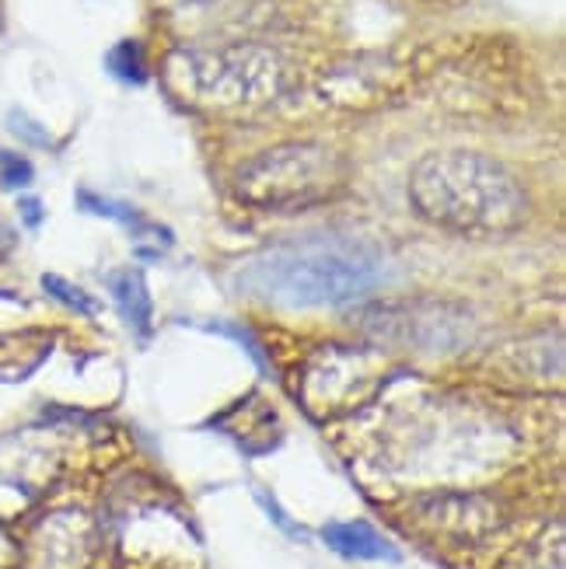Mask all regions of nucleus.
<instances>
[{
    "mask_svg": "<svg viewBox=\"0 0 566 569\" xmlns=\"http://www.w3.org/2000/svg\"><path fill=\"white\" fill-rule=\"evenodd\" d=\"M378 336L391 342H406L416 350H455V346L469 342L473 321L465 308L420 301L406 308H378Z\"/></svg>",
    "mask_w": 566,
    "mask_h": 569,
    "instance_id": "6",
    "label": "nucleus"
},
{
    "mask_svg": "<svg viewBox=\"0 0 566 569\" xmlns=\"http://www.w3.org/2000/svg\"><path fill=\"white\" fill-rule=\"evenodd\" d=\"M109 293L116 297V305L122 311V318L130 321V329L147 336L151 329V293H147V280L140 269H116V273L106 277Z\"/></svg>",
    "mask_w": 566,
    "mask_h": 569,
    "instance_id": "11",
    "label": "nucleus"
},
{
    "mask_svg": "<svg viewBox=\"0 0 566 569\" xmlns=\"http://www.w3.org/2000/svg\"><path fill=\"white\" fill-rule=\"evenodd\" d=\"M32 179H36L32 161L18 151H4V147H0V186L14 192V189L32 186Z\"/></svg>",
    "mask_w": 566,
    "mask_h": 569,
    "instance_id": "14",
    "label": "nucleus"
},
{
    "mask_svg": "<svg viewBox=\"0 0 566 569\" xmlns=\"http://www.w3.org/2000/svg\"><path fill=\"white\" fill-rule=\"evenodd\" d=\"M494 503L486 500H465V497H445V500H430L424 507V521H430L440 531H451V535H479L494 525Z\"/></svg>",
    "mask_w": 566,
    "mask_h": 569,
    "instance_id": "10",
    "label": "nucleus"
},
{
    "mask_svg": "<svg viewBox=\"0 0 566 569\" xmlns=\"http://www.w3.org/2000/svg\"><path fill=\"white\" fill-rule=\"evenodd\" d=\"M385 280L388 262L378 244L339 231L269 244L228 273L235 293L290 311L347 308L375 293Z\"/></svg>",
    "mask_w": 566,
    "mask_h": 569,
    "instance_id": "1",
    "label": "nucleus"
},
{
    "mask_svg": "<svg viewBox=\"0 0 566 569\" xmlns=\"http://www.w3.org/2000/svg\"><path fill=\"white\" fill-rule=\"evenodd\" d=\"M18 213L24 220V228H39L42 217H46V207L36 200V196H21V200H18Z\"/></svg>",
    "mask_w": 566,
    "mask_h": 569,
    "instance_id": "17",
    "label": "nucleus"
},
{
    "mask_svg": "<svg viewBox=\"0 0 566 569\" xmlns=\"http://www.w3.org/2000/svg\"><path fill=\"white\" fill-rule=\"evenodd\" d=\"M4 244H11V231H8V228H0V249H4Z\"/></svg>",
    "mask_w": 566,
    "mask_h": 569,
    "instance_id": "18",
    "label": "nucleus"
},
{
    "mask_svg": "<svg viewBox=\"0 0 566 569\" xmlns=\"http://www.w3.org/2000/svg\"><path fill=\"white\" fill-rule=\"evenodd\" d=\"M8 127H11V133H18L21 140H29V143H39V147L49 143V137L42 133V127H36L32 119H24V112H11L8 116Z\"/></svg>",
    "mask_w": 566,
    "mask_h": 569,
    "instance_id": "15",
    "label": "nucleus"
},
{
    "mask_svg": "<svg viewBox=\"0 0 566 569\" xmlns=\"http://www.w3.org/2000/svg\"><path fill=\"white\" fill-rule=\"evenodd\" d=\"M350 168L326 143H284L238 168L235 192L262 210H294L332 200Z\"/></svg>",
    "mask_w": 566,
    "mask_h": 569,
    "instance_id": "3",
    "label": "nucleus"
},
{
    "mask_svg": "<svg viewBox=\"0 0 566 569\" xmlns=\"http://www.w3.org/2000/svg\"><path fill=\"white\" fill-rule=\"evenodd\" d=\"M109 70L116 73L119 81H127V84H143L147 81V63H143V49L133 42V39H122L109 49V57H106Z\"/></svg>",
    "mask_w": 566,
    "mask_h": 569,
    "instance_id": "13",
    "label": "nucleus"
},
{
    "mask_svg": "<svg viewBox=\"0 0 566 569\" xmlns=\"http://www.w3.org/2000/svg\"><path fill=\"white\" fill-rule=\"evenodd\" d=\"M409 203L455 234H507L528 220V189L514 171L479 151H434L409 171Z\"/></svg>",
    "mask_w": 566,
    "mask_h": 569,
    "instance_id": "2",
    "label": "nucleus"
},
{
    "mask_svg": "<svg viewBox=\"0 0 566 569\" xmlns=\"http://www.w3.org/2000/svg\"><path fill=\"white\" fill-rule=\"evenodd\" d=\"M57 350V332L46 329H18L0 332V388L24 385L36 378Z\"/></svg>",
    "mask_w": 566,
    "mask_h": 569,
    "instance_id": "8",
    "label": "nucleus"
},
{
    "mask_svg": "<svg viewBox=\"0 0 566 569\" xmlns=\"http://www.w3.org/2000/svg\"><path fill=\"white\" fill-rule=\"evenodd\" d=\"M21 562V546H18V538L0 525V569H18Z\"/></svg>",
    "mask_w": 566,
    "mask_h": 569,
    "instance_id": "16",
    "label": "nucleus"
},
{
    "mask_svg": "<svg viewBox=\"0 0 566 569\" xmlns=\"http://www.w3.org/2000/svg\"><path fill=\"white\" fill-rule=\"evenodd\" d=\"M42 290L53 297L57 305H63L67 311H73V315H85V318H91V315H98L102 311V301L98 297H91L88 290H81L78 283H70V280H63V277H57V273H42Z\"/></svg>",
    "mask_w": 566,
    "mask_h": 569,
    "instance_id": "12",
    "label": "nucleus"
},
{
    "mask_svg": "<svg viewBox=\"0 0 566 569\" xmlns=\"http://www.w3.org/2000/svg\"><path fill=\"white\" fill-rule=\"evenodd\" d=\"M0 297H11V293H8V290H0Z\"/></svg>",
    "mask_w": 566,
    "mask_h": 569,
    "instance_id": "19",
    "label": "nucleus"
},
{
    "mask_svg": "<svg viewBox=\"0 0 566 569\" xmlns=\"http://www.w3.org/2000/svg\"><path fill=\"white\" fill-rule=\"evenodd\" d=\"M98 535L91 517L81 510H53L32 525L21 546L18 569H88L95 559Z\"/></svg>",
    "mask_w": 566,
    "mask_h": 569,
    "instance_id": "5",
    "label": "nucleus"
},
{
    "mask_svg": "<svg viewBox=\"0 0 566 569\" xmlns=\"http://www.w3.org/2000/svg\"><path fill=\"white\" fill-rule=\"evenodd\" d=\"M57 448L32 433L0 437V513L21 510L57 479Z\"/></svg>",
    "mask_w": 566,
    "mask_h": 569,
    "instance_id": "7",
    "label": "nucleus"
},
{
    "mask_svg": "<svg viewBox=\"0 0 566 569\" xmlns=\"http://www.w3.org/2000/svg\"><path fill=\"white\" fill-rule=\"evenodd\" d=\"M385 378V363L378 350H342V346H329L318 353L301 378L305 406L318 416L326 412H347L371 399L378 381Z\"/></svg>",
    "mask_w": 566,
    "mask_h": 569,
    "instance_id": "4",
    "label": "nucleus"
},
{
    "mask_svg": "<svg viewBox=\"0 0 566 569\" xmlns=\"http://www.w3.org/2000/svg\"><path fill=\"white\" fill-rule=\"evenodd\" d=\"M322 541L339 552L342 559H360V562H375V559H388V562H399V549L391 541L375 531L371 525L364 521H336L322 528Z\"/></svg>",
    "mask_w": 566,
    "mask_h": 569,
    "instance_id": "9",
    "label": "nucleus"
}]
</instances>
